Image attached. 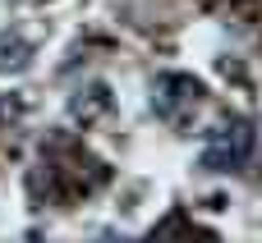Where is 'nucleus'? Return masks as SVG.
I'll return each mask as SVG.
<instances>
[{
    "instance_id": "f257e3e1",
    "label": "nucleus",
    "mask_w": 262,
    "mask_h": 243,
    "mask_svg": "<svg viewBox=\"0 0 262 243\" xmlns=\"http://www.w3.org/2000/svg\"><path fill=\"white\" fill-rule=\"evenodd\" d=\"M253 124L249 119H230V124H221L212 138H207V147H203V165L207 170H239L249 156H253Z\"/></svg>"
},
{
    "instance_id": "f03ea898",
    "label": "nucleus",
    "mask_w": 262,
    "mask_h": 243,
    "mask_svg": "<svg viewBox=\"0 0 262 243\" xmlns=\"http://www.w3.org/2000/svg\"><path fill=\"white\" fill-rule=\"evenodd\" d=\"M198 101H203V87L193 78H184V74H161L157 87H152V106H157V115L166 124H184L198 110Z\"/></svg>"
},
{
    "instance_id": "7ed1b4c3",
    "label": "nucleus",
    "mask_w": 262,
    "mask_h": 243,
    "mask_svg": "<svg viewBox=\"0 0 262 243\" xmlns=\"http://www.w3.org/2000/svg\"><path fill=\"white\" fill-rule=\"evenodd\" d=\"M23 55H28V46L18 41V37H0V69L9 64V69H18L23 64Z\"/></svg>"
}]
</instances>
